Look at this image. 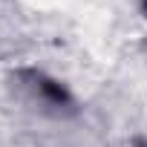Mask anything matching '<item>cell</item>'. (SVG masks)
<instances>
[{"label": "cell", "mask_w": 147, "mask_h": 147, "mask_svg": "<svg viewBox=\"0 0 147 147\" xmlns=\"http://www.w3.org/2000/svg\"><path fill=\"white\" fill-rule=\"evenodd\" d=\"M43 92L55 101V104H61V101H66V92H63V87H58L55 81H43Z\"/></svg>", "instance_id": "cell-1"}]
</instances>
